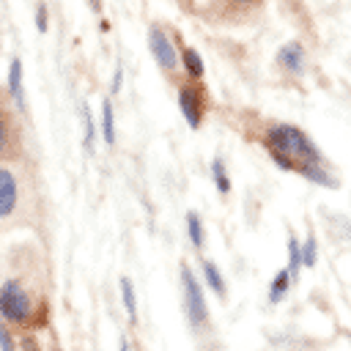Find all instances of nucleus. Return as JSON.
Here are the masks:
<instances>
[{
  "label": "nucleus",
  "mask_w": 351,
  "mask_h": 351,
  "mask_svg": "<svg viewBox=\"0 0 351 351\" xmlns=\"http://www.w3.org/2000/svg\"><path fill=\"white\" fill-rule=\"evenodd\" d=\"M19 208V181L11 167H0V219H8Z\"/></svg>",
  "instance_id": "5"
},
{
  "label": "nucleus",
  "mask_w": 351,
  "mask_h": 351,
  "mask_svg": "<svg viewBox=\"0 0 351 351\" xmlns=\"http://www.w3.org/2000/svg\"><path fill=\"white\" fill-rule=\"evenodd\" d=\"M101 137L107 145L115 143V115H112V101L104 99L101 101Z\"/></svg>",
  "instance_id": "9"
},
{
  "label": "nucleus",
  "mask_w": 351,
  "mask_h": 351,
  "mask_svg": "<svg viewBox=\"0 0 351 351\" xmlns=\"http://www.w3.org/2000/svg\"><path fill=\"white\" fill-rule=\"evenodd\" d=\"M8 93L14 96L16 107H25V99H22V60L19 58H11V63H8Z\"/></svg>",
  "instance_id": "8"
},
{
  "label": "nucleus",
  "mask_w": 351,
  "mask_h": 351,
  "mask_svg": "<svg viewBox=\"0 0 351 351\" xmlns=\"http://www.w3.org/2000/svg\"><path fill=\"white\" fill-rule=\"evenodd\" d=\"M8 134H11V126H8L5 115H0V156H3L5 148H8Z\"/></svg>",
  "instance_id": "21"
},
{
  "label": "nucleus",
  "mask_w": 351,
  "mask_h": 351,
  "mask_svg": "<svg viewBox=\"0 0 351 351\" xmlns=\"http://www.w3.org/2000/svg\"><path fill=\"white\" fill-rule=\"evenodd\" d=\"M121 299H123V307H126V315L132 321H137V296H134V285L129 277H121Z\"/></svg>",
  "instance_id": "15"
},
{
  "label": "nucleus",
  "mask_w": 351,
  "mask_h": 351,
  "mask_svg": "<svg viewBox=\"0 0 351 351\" xmlns=\"http://www.w3.org/2000/svg\"><path fill=\"white\" fill-rule=\"evenodd\" d=\"M178 110L184 115V121L197 129L200 121H203V99H200V90H195L192 85H181L178 88Z\"/></svg>",
  "instance_id": "6"
},
{
  "label": "nucleus",
  "mask_w": 351,
  "mask_h": 351,
  "mask_svg": "<svg viewBox=\"0 0 351 351\" xmlns=\"http://www.w3.org/2000/svg\"><path fill=\"white\" fill-rule=\"evenodd\" d=\"M121 85H123V66H115V77H112V93H118L121 90Z\"/></svg>",
  "instance_id": "23"
},
{
  "label": "nucleus",
  "mask_w": 351,
  "mask_h": 351,
  "mask_svg": "<svg viewBox=\"0 0 351 351\" xmlns=\"http://www.w3.org/2000/svg\"><path fill=\"white\" fill-rule=\"evenodd\" d=\"M148 49H151V55L156 58V63H159L162 69L173 71V69L178 66L176 47H173V41L165 36L162 27H151V30H148Z\"/></svg>",
  "instance_id": "4"
},
{
  "label": "nucleus",
  "mask_w": 351,
  "mask_h": 351,
  "mask_svg": "<svg viewBox=\"0 0 351 351\" xmlns=\"http://www.w3.org/2000/svg\"><path fill=\"white\" fill-rule=\"evenodd\" d=\"M211 178H214V186L219 195H228L230 192V178H228V170H225V162L217 156L211 159Z\"/></svg>",
  "instance_id": "13"
},
{
  "label": "nucleus",
  "mask_w": 351,
  "mask_h": 351,
  "mask_svg": "<svg viewBox=\"0 0 351 351\" xmlns=\"http://www.w3.org/2000/svg\"><path fill=\"white\" fill-rule=\"evenodd\" d=\"M36 30H38V33L47 30V5H44V3L36 5Z\"/></svg>",
  "instance_id": "22"
},
{
  "label": "nucleus",
  "mask_w": 351,
  "mask_h": 351,
  "mask_svg": "<svg viewBox=\"0 0 351 351\" xmlns=\"http://www.w3.org/2000/svg\"><path fill=\"white\" fill-rule=\"evenodd\" d=\"M181 63H184V69H186V74H189V77H203V71H206L200 52H197V49H192V47H186V49L181 52Z\"/></svg>",
  "instance_id": "11"
},
{
  "label": "nucleus",
  "mask_w": 351,
  "mask_h": 351,
  "mask_svg": "<svg viewBox=\"0 0 351 351\" xmlns=\"http://www.w3.org/2000/svg\"><path fill=\"white\" fill-rule=\"evenodd\" d=\"M293 282V277L288 274V269H280L277 274H274V280H271V288H269V302L271 304H277L282 296H285V291H288V285Z\"/></svg>",
  "instance_id": "10"
},
{
  "label": "nucleus",
  "mask_w": 351,
  "mask_h": 351,
  "mask_svg": "<svg viewBox=\"0 0 351 351\" xmlns=\"http://www.w3.org/2000/svg\"><path fill=\"white\" fill-rule=\"evenodd\" d=\"M118 348H121V351H129V340H126V337H121V343H118Z\"/></svg>",
  "instance_id": "24"
},
{
  "label": "nucleus",
  "mask_w": 351,
  "mask_h": 351,
  "mask_svg": "<svg viewBox=\"0 0 351 351\" xmlns=\"http://www.w3.org/2000/svg\"><path fill=\"white\" fill-rule=\"evenodd\" d=\"M296 173L304 176V178H310V181H315V184H321V186H335V178L321 165H299Z\"/></svg>",
  "instance_id": "12"
},
{
  "label": "nucleus",
  "mask_w": 351,
  "mask_h": 351,
  "mask_svg": "<svg viewBox=\"0 0 351 351\" xmlns=\"http://www.w3.org/2000/svg\"><path fill=\"white\" fill-rule=\"evenodd\" d=\"M90 3H93V8H96V11H99V8H101V5H99V0H90Z\"/></svg>",
  "instance_id": "25"
},
{
  "label": "nucleus",
  "mask_w": 351,
  "mask_h": 351,
  "mask_svg": "<svg viewBox=\"0 0 351 351\" xmlns=\"http://www.w3.org/2000/svg\"><path fill=\"white\" fill-rule=\"evenodd\" d=\"M82 126H85V134H82V145L88 154H93V140H96V123L90 118V110L82 104Z\"/></svg>",
  "instance_id": "17"
},
{
  "label": "nucleus",
  "mask_w": 351,
  "mask_h": 351,
  "mask_svg": "<svg viewBox=\"0 0 351 351\" xmlns=\"http://www.w3.org/2000/svg\"><path fill=\"white\" fill-rule=\"evenodd\" d=\"M266 145L271 159L282 170H299V165H321L318 145L293 123H274L266 129Z\"/></svg>",
  "instance_id": "1"
},
{
  "label": "nucleus",
  "mask_w": 351,
  "mask_h": 351,
  "mask_svg": "<svg viewBox=\"0 0 351 351\" xmlns=\"http://www.w3.org/2000/svg\"><path fill=\"white\" fill-rule=\"evenodd\" d=\"M0 351H16V348H14V337H11L8 326H3V318H0Z\"/></svg>",
  "instance_id": "20"
},
{
  "label": "nucleus",
  "mask_w": 351,
  "mask_h": 351,
  "mask_svg": "<svg viewBox=\"0 0 351 351\" xmlns=\"http://www.w3.org/2000/svg\"><path fill=\"white\" fill-rule=\"evenodd\" d=\"M181 288H184V307H186L189 324H192V326H203V324L208 321L206 296H203V288H200L197 277L192 274V269H189L186 263L181 266Z\"/></svg>",
  "instance_id": "3"
},
{
  "label": "nucleus",
  "mask_w": 351,
  "mask_h": 351,
  "mask_svg": "<svg viewBox=\"0 0 351 351\" xmlns=\"http://www.w3.org/2000/svg\"><path fill=\"white\" fill-rule=\"evenodd\" d=\"M186 233H189V241H192L195 247H203L206 230H203V222H200V214H197V211H189V214H186Z\"/></svg>",
  "instance_id": "16"
},
{
  "label": "nucleus",
  "mask_w": 351,
  "mask_h": 351,
  "mask_svg": "<svg viewBox=\"0 0 351 351\" xmlns=\"http://www.w3.org/2000/svg\"><path fill=\"white\" fill-rule=\"evenodd\" d=\"M299 269H302V252H299V241H296L293 236H288V274L296 280Z\"/></svg>",
  "instance_id": "18"
},
{
  "label": "nucleus",
  "mask_w": 351,
  "mask_h": 351,
  "mask_svg": "<svg viewBox=\"0 0 351 351\" xmlns=\"http://www.w3.org/2000/svg\"><path fill=\"white\" fill-rule=\"evenodd\" d=\"M299 252H302V266H315V255H318V244H315V236L310 233L304 239V244H299Z\"/></svg>",
  "instance_id": "19"
},
{
  "label": "nucleus",
  "mask_w": 351,
  "mask_h": 351,
  "mask_svg": "<svg viewBox=\"0 0 351 351\" xmlns=\"http://www.w3.org/2000/svg\"><path fill=\"white\" fill-rule=\"evenodd\" d=\"M277 63H280L288 74L302 77V74H304V47H302L299 41L282 44V47L277 49Z\"/></svg>",
  "instance_id": "7"
},
{
  "label": "nucleus",
  "mask_w": 351,
  "mask_h": 351,
  "mask_svg": "<svg viewBox=\"0 0 351 351\" xmlns=\"http://www.w3.org/2000/svg\"><path fill=\"white\" fill-rule=\"evenodd\" d=\"M203 277H206L208 288H211L217 296H225V280H222L219 269L214 266V261H203Z\"/></svg>",
  "instance_id": "14"
},
{
  "label": "nucleus",
  "mask_w": 351,
  "mask_h": 351,
  "mask_svg": "<svg viewBox=\"0 0 351 351\" xmlns=\"http://www.w3.org/2000/svg\"><path fill=\"white\" fill-rule=\"evenodd\" d=\"M33 313V302L30 293L22 288L19 280H5L0 285V318L11 321V324H25Z\"/></svg>",
  "instance_id": "2"
}]
</instances>
